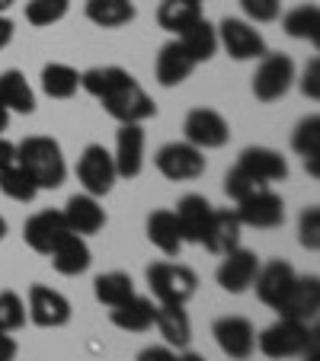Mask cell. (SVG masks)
<instances>
[{
  "mask_svg": "<svg viewBox=\"0 0 320 361\" xmlns=\"http://www.w3.org/2000/svg\"><path fill=\"white\" fill-rule=\"evenodd\" d=\"M83 10H87V20L102 29H119L135 20V4L131 0H87Z\"/></svg>",
  "mask_w": 320,
  "mask_h": 361,
  "instance_id": "cell-28",
  "label": "cell"
},
{
  "mask_svg": "<svg viewBox=\"0 0 320 361\" xmlns=\"http://www.w3.org/2000/svg\"><path fill=\"white\" fill-rule=\"evenodd\" d=\"M26 323V304L16 291H0V333H13Z\"/></svg>",
  "mask_w": 320,
  "mask_h": 361,
  "instance_id": "cell-38",
  "label": "cell"
},
{
  "mask_svg": "<svg viewBox=\"0 0 320 361\" xmlns=\"http://www.w3.org/2000/svg\"><path fill=\"white\" fill-rule=\"evenodd\" d=\"M298 240H301V246H304V250H317V246H320V212H317V204H311V208H304V212H301Z\"/></svg>",
  "mask_w": 320,
  "mask_h": 361,
  "instance_id": "cell-40",
  "label": "cell"
},
{
  "mask_svg": "<svg viewBox=\"0 0 320 361\" xmlns=\"http://www.w3.org/2000/svg\"><path fill=\"white\" fill-rule=\"evenodd\" d=\"M93 294L100 304L119 307L135 294V281H131V275H125V272H106L93 281Z\"/></svg>",
  "mask_w": 320,
  "mask_h": 361,
  "instance_id": "cell-34",
  "label": "cell"
},
{
  "mask_svg": "<svg viewBox=\"0 0 320 361\" xmlns=\"http://www.w3.org/2000/svg\"><path fill=\"white\" fill-rule=\"evenodd\" d=\"M295 281V269L292 262L285 259H273V262H266V266H259L256 279H253V288H256V298L263 300L266 307H279V300L285 298V291L292 288Z\"/></svg>",
  "mask_w": 320,
  "mask_h": 361,
  "instance_id": "cell-18",
  "label": "cell"
},
{
  "mask_svg": "<svg viewBox=\"0 0 320 361\" xmlns=\"http://www.w3.org/2000/svg\"><path fill=\"white\" fill-rule=\"evenodd\" d=\"M10 164H16V144H10L7 137L0 135V170Z\"/></svg>",
  "mask_w": 320,
  "mask_h": 361,
  "instance_id": "cell-45",
  "label": "cell"
},
{
  "mask_svg": "<svg viewBox=\"0 0 320 361\" xmlns=\"http://www.w3.org/2000/svg\"><path fill=\"white\" fill-rule=\"evenodd\" d=\"M29 320L42 329H58L71 320V300L48 285L29 288Z\"/></svg>",
  "mask_w": 320,
  "mask_h": 361,
  "instance_id": "cell-12",
  "label": "cell"
},
{
  "mask_svg": "<svg viewBox=\"0 0 320 361\" xmlns=\"http://www.w3.org/2000/svg\"><path fill=\"white\" fill-rule=\"evenodd\" d=\"M13 4H16V0H0V13H7V10L13 7Z\"/></svg>",
  "mask_w": 320,
  "mask_h": 361,
  "instance_id": "cell-50",
  "label": "cell"
},
{
  "mask_svg": "<svg viewBox=\"0 0 320 361\" xmlns=\"http://www.w3.org/2000/svg\"><path fill=\"white\" fill-rule=\"evenodd\" d=\"M186 4H196V7H198V4H202V0H186Z\"/></svg>",
  "mask_w": 320,
  "mask_h": 361,
  "instance_id": "cell-52",
  "label": "cell"
},
{
  "mask_svg": "<svg viewBox=\"0 0 320 361\" xmlns=\"http://www.w3.org/2000/svg\"><path fill=\"white\" fill-rule=\"evenodd\" d=\"M138 361H177V352L170 345H148L138 355Z\"/></svg>",
  "mask_w": 320,
  "mask_h": 361,
  "instance_id": "cell-43",
  "label": "cell"
},
{
  "mask_svg": "<svg viewBox=\"0 0 320 361\" xmlns=\"http://www.w3.org/2000/svg\"><path fill=\"white\" fill-rule=\"evenodd\" d=\"M311 329L307 323H298V320H288V317H279L273 326H266L263 333L256 336V348L273 361H282V358H295L301 355V348L307 345L311 339Z\"/></svg>",
  "mask_w": 320,
  "mask_h": 361,
  "instance_id": "cell-4",
  "label": "cell"
},
{
  "mask_svg": "<svg viewBox=\"0 0 320 361\" xmlns=\"http://www.w3.org/2000/svg\"><path fill=\"white\" fill-rule=\"evenodd\" d=\"M259 272V259L256 252L250 250H231L225 252V262L218 266V272H215V279H218V285L225 288V291L231 294H244L247 288H253V279H256Z\"/></svg>",
  "mask_w": 320,
  "mask_h": 361,
  "instance_id": "cell-15",
  "label": "cell"
},
{
  "mask_svg": "<svg viewBox=\"0 0 320 361\" xmlns=\"http://www.w3.org/2000/svg\"><path fill=\"white\" fill-rule=\"evenodd\" d=\"M237 166L247 173V176H253L256 183H263V185L282 183V179L288 176L285 157H282L279 150H273V147H247L244 154H240Z\"/></svg>",
  "mask_w": 320,
  "mask_h": 361,
  "instance_id": "cell-16",
  "label": "cell"
},
{
  "mask_svg": "<svg viewBox=\"0 0 320 361\" xmlns=\"http://www.w3.org/2000/svg\"><path fill=\"white\" fill-rule=\"evenodd\" d=\"M177 361H205V358L196 352H183V355H177Z\"/></svg>",
  "mask_w": 320,
  "mask_h": 361,
  "instance_id": "cell-49",
  "label": "cell"
},
{
  "mask_svg": "<svg viewBox=\"0 0 320 361\" xmlns=\"http://www.w3.org/2000/svg\"><path fill=\"white\" fill-rule=\"evenodd\" d=\"M71 10V0H29L26 4V20L32 26H52V23L64 20Z\"/></svg>",
  "mask_w": 320,
  "mask_h": 361,
  "instance_id": "cell-37",
  "label": "cell"
},
{
  "mask_svg": "<svg viewBox=\"0 0 320 361\" xmlns=\"http://www.w3.org/2000/svg\"><path fill=\"white\" fill-rule=\"evenodd\" d=\"M10 39H13V23H10L7 16L0 13V48H7Z\"/></svg>",
  "mask_w": 320,
  "mask_h": 361,
  "instance_id": "cell-47",
  "label": "cell"
},
{
  "mask_svg": "<svg viewBox=\"0 0 320 361\" xmlns=\"http://www.w3.org/2000/svg\"><path fill=\"white\" fill-rule=\"evenodd\" d=\"M148 240L167 256H177L183 237H179V224L173 212H150L148 214Z\"/></svg>",
  "mask_w": 320,
  "mask_h": 361,
  "instance_id": "cell-29",
  "label": "cell"
},
{
  "mask_svg": "<svg viewBox=\"0 0 320 361\" xmlns=\"http://www.w3.org/2000/svg\"><path fill=\"white\" fill-rule=\"evenodd\" d=\"M183 131H186V141L198 150H215L231 141V125L225 122V116L215 109H205V106H198V109H192L186 116Z\"/></svg>",
  "mask_w": 320,
  "mask_h": 361,
  "instance_id": "cell-8",
  "label": "cell"
},
{
  "mask_svg": "<svg viewBox=\"0 0 320 361\" xmlns=\"http://www.w3.org/2000/svg\"><path fill=\"white\" fill-rule=\"evenodd\" d=\"M240 7L253 23H273L282 13V0H240Z\"/></svg>",
  "mask_w": 320,
  "mask_h": 361,
  "instance_id": "cell-41",
  "label": "cell"
},
{
  "mask_svg": "<svg viewBox=\"0 0 320 361\" xmlns=\"http://www.w3.org/2000/svg\"><path fill=\"white\" fill-rule=\"evenodd\" d=\"M196 68L198 64L192 61V55L179 45V39L167 42L154 61V74H157V83H160V87H179L183 80H189V74Z\"/></svg>",
  "mask_w": 320,
  "mask_h": 361,
  "instance_id": "cell-19",
  "label": "cell"
},
{
  "mask_svg": "<svg viewBox=\"0 0 320 361\" xmlns=\"http://www.w3.org/2000/svg\"><path fill=\"white\" fill-rule=\"evenodd\" d=\"M148 285L157 304H186L196 294L198 279L192 269L177 266V262H154L148 266Z\"/></svg>",
  "mask_w": 320,
  "mask_h": 361,
  "instance_id": "cell-3",
  "label": "cell"
},
{
  "mask_svg": "<svg viewBox=\"0 0 320 361\" xmlns=\"http://www.w3.org/2000/svg\"><path fill=\"white\" fill-rule=\"evenodd\" d=\"M0 102L7 112H26V116L35 112V93L23 71L10 68L0 74Z\"/></svg>",
  "mask_w": 320,
  "mask_h": 361,
  "instance_id": "cell-26",
  "label": "cell"
},
{
  "mask_svg": "<svg viewBox=\"0 0 320 361\" xmlns=\"http://www.w3.org/2000/svg\"><path fill=\"white\" fill-rule=\"evenodd\" d=\"M129 71H122V68H90V71H83L81 74V90H87L93 99H102L106 93H112V90L119 87L122 80H129Z\"/></svg>",
  "mask_w": 320,
  "mask_h": 361,
  "instance_id": "cell-36",
  "label": "cell"
},
{
  "mask_svg": "<svg viewBox=\"0 0 320 361\" xmlns=\"http://www.w3.org/2000/svg\"><path fill=\"white\" fill-rule=\"evenodd\" d=\"M16 352H20V345H16V339L10 333H0V361H13Z\"/></svg>",
  "mask_w": 320,
  "mask_h": 361,
  "instance_id": "cell-44",
  "label": "cell"
},
{
  "mask_svg": "<svg viewBox=\"0 0 320 361\" xmlns=\"http://www.w3.org/2000/svg\"><path fill=\"white\" fill-rule=\"evenodd\" d=\"M77 179H81L83 192L93 198L109 195L112 185H116L119 173H116V160L102 144H90L83 147L81 160H77Z\"/></svg>",
  "mask_w": 320,
  "mask_h": 361,
  "instance_id": "cell-5",
  "label": "cell"
},
{
  "mask_svg": "<svg viewBox=\"0 0 320 361\" xmlns=\"http://www.w3.org/2000/svg\"><path fill=\"white\" fill-rule=\"evenodd\" d=\"M100 102H102V109L109 112L119 125H141V122H148V118L157 116L154 99H150L141 87H138L135 77L122 80L116 90H112V93L102 96Z\"/></svg>",
  "mask_w": 320,
  "mask_h": 361,
  "instance_id": "cell-2",
  "label": "cell"
},
{
  "mask_svg": "<svg viewBox=\"0 0 320 361\" xmlns=\"http://www.w3.org/2000/svg\"><path fill=\"white\" fill-rule=\"evenodd\" d=\"M0 192L7 198H13V202H35V195L42 189L32 183V176L20 164H10L0 170Z\"/></svg>",
  "mask_w": 320,
  "mask_h": 361,
  "instance_id": "cell-35",
  "label": "cell"
},
{
  "mask_svg": "<svg viewBox=\"0 0 320 361\" xmlns=\"http://www.w3.org/2000/svg\"><path fill=\"white\" fill-rule=\"evenodd\" d=\"M237 218L244 227H256V231H269V227H279L285 221V202L275 195L273 189H259L250 198L237 202Z\"/></svg>",
  "mask_w": 320,
  "mask_h": 361,
  "instance_id": "cell-11",
  "label": "cell"
},
{
  "mask_svg": "<svg viewBox=\"0 0 320 361\" xmlns=\"http://www.w3.org/2000/svg\"><path fill=\"white\" fill-rule=\"evenodd\" d=\"M42 90L52 99H71L81 90V74L71 64H45L42 68Z\"/></svg>",
  "mask_w": 320,
  "mask_h": 361,
  "instance_id": "cell-31",
  "label": "cell"
},
{
  "mask_svg": "<svg viewBox=\"0 0 320 361\" xmlns=\"http://www.w3.org/2000/svg\"><path fill=\"white\" fill-rule=\"evenodd\" d=\"M211 202L205 195H183L177 204V224H179V237L183 243H202L205 231H208V221H211Z\"/></svg>",
  "mask_w": 320,
  "mask_h": 361,
  "instance_id": "cell-17",
  "label": "cell"
},
{
  "mask_svg": "<svg viewBox=\"0 0 320 361\" xmlns=\"http://www.w3.org/2000/svg\"><path fill=\"white\" fill-rule=\"evenodd\" d=\"M240 231H244V224H240L237 212H231V208H215L202 246H208L211 252L225 256V252H231L240 246Z\"/></svg>",
  "mask_w": 320,
  "mask_h": 361,
  "instance_id": "cell-22",
  "label": "cell"
},
{
  "mask_svg": "<svg viewBox=\"0 0 320 361\" xmlns=\"http://www.w3.org/2000/svg\"><path fill=\"white\" fill-rule=\"evenodd\" d=\"M292 147L304 157V166L311 176H317V160H320V116H307L298 122L292 135Z\"/></svg>",
  "mask_w": 320,
  "mask_h": 361,
  "instance_id": "cell-30",
  "label": "cell"
},
{
  "mask_svg": "<svg viewBox=\"0 0 320 361\" xmlns=\"http://www.w3.org/2000/svg\"><path fill=\"white\" fill-rule=\"evenodd\" d=\"M211 336L218 342V348L234 361H247L256 348V329L247 317H221L215 326H211Z\"/></svg>",
  "mask_w": 320,
  "mask_h": 361,
  "instance_id": "cell-13",
  "label": "cell"
},
{
  "mask_svg": "<svg viewBox=\"0 0 320 361\" xmlns=\"http://www.w3.org/2000/svg\"><path fill=\"white\" fill-rule=\"evenodd\" d=\"M68 233H71V227L61 212H39L23 224V240L29 243V250L42 252V256H48Z\"/></svg>",
  "mask_w": 320,
  "mask_h": 361,
  "instance_id": "cell-14",
  "label": "cell"
},
{
  "mask_svg": "<svg viewBox=\"0 0 320 361\" xmlns=\"http://www.w3.org/2000/svg\"><path fill=\"white\" fill-rule=\"evenodd\" d=\"M154 164L170 183H186V179H198L205 173V154L192 147L189 141H170L157 150Z\"/></svg>",
  "mask_w": 320,
  "mask_h": 361,
  "instance_id": "cell-7",
  "label": "cell"
},
{
  "mask_svg": "<svg viewBox=\"0 0 320 361\" xmlns=\"http://www.w3.org/2000/svg\"><path fill=\"white\" fill-rule=\"evenodd\" d=\"M279 317L298 323H311L320 310V279L317 275H295L292 288L285 291V298L279 300Z\"/></svg>",
  "mask_w": 320,
  "mask_h": 361,
  "instance_id": "cell-10",
  "label": "cell"
},
{
  "mask_svg": "<svg viewBox=\"0 0 320 361\" xmlns=\"http://www.w3.org/2000/svg\"><path fill=\"white\" fill-rule=\"evenodd\" d=\"M52 256V266H55L58 275H68V279H74V275H83L90 269V262H93V252H90L87 240L77 237V233H68V237L61 240V243L55 246V250L48 252Z\"/></svg>",
  "mask_w": 320,
  "mask_h": 361,
  "instance_id": "cell-23",
  "label": "cell"
},
{
  "mask_svg": "<svg viewBox=\"0 0 320 361\" xmlns=\"http://www.w3.org/2000/svg\"><path fill=\"white\" fill-rule=\"evenodd\" d=\"M198 16H202V10H198L196 4H186V0H164V4L157 7V23L173 35H183Z\"/></svg>",
  "mask_w": 320,
  "mask_h": 361,
  "instance_id": "cell-33",
  "label": "cell"
},
{
  "mask_svg": "<svg viewBox=\"0 0 320 361\" xmlns=\"http://www.w3.org/2000/svg\"><path fill=\"white\" fill-rule=\"evenodd\" d=\"M116 173L122 179H135L144 166V128L141 125H122L116 137Z\"/></svg>",
  "mask_w": 320,
  "mask_h": 361,
  "instance_id": "cell-20",
  "label": "cell"
},
{
  "mask_svg": "<svg viewBox=\"0 0 320 361\" xmlns=\"http://www.w3.org/2000/svg\"><path fill=\"white\" fill-rule=\"evenodd\" d=\"M16 164L32 176V183L39 189H58L64 183V176H68L61 144L42 135H32L16 144Z\"/></svg>",
  "mask_w": 320,
  "mask_h": 361,
  "instance_id": "cell-1",
  "label": "cell"
},
{
  "mask_svg": "<svg viewBox=\"0 0 320 361\" xmlns=\"http://www.w3.org/2000/svg\"><path fill=\"white\" fill-rule=\"evenodd\" d=\"M4 237H7V221L0 218V240H4Z\"/></svg>",
  "mask_w": 320,
  "mask_h": 361,
  "instance_id": "cell-51",
  "label": "cell"
},
{
  "mask_svg": "<svg viewBox=\"0 0 320 361\" xmlns=\"http://www.w3.org/2000/svg\"><path fill=\"white\" fill-rule=\"evenodd\" d=\"M64 221H68L71 233L77 237H90V233H100L102 224H106V212H102V204L96 202L93 195H71L68 204H64Z\"/></svg>",
  "mask_w": 320,
  "mask_h": 361,
  "instance_id": "cell-21",
  "label": "cell"
},
{
  "mask_svg": "<svg viewBox=\"0 0 320 361\" xmlns=\"http://www.w3.org/2000/svg\"><path fill=\"white\" fill-rule=\"evenodd\" d=\"M154 326L160 329L170 348H186L192 339V320L186 314V304H157Z\"/></svg>",
  "mask_w": 320,
  "mask_h": 361,
  "instance_id": "cell-24",
  "label": "cell"
},
{
  "mask_svg": "<svg viewBox=\"0 0 320 361\" xmlns=\"http://www.w3.org/2000/svg\"><path fill=\"white\" fill-rule=\"evenodd\" d=\"M292 80H295V64L288 55H269L266 51L259 58V68L253 74V96L259 102H275L292 90Z\"/></svg>",
  "mask_w": 320,
  "mask_h": 361,
  "instance_id": "cell-6",
  "label": "cell"
},
{
  "mask_svg": "<svg viewBox=\"0 0 320 361\" xmlns=\"http://www.w3.org/2000/svg\"><path fill=\"white\" fill-rule=\"evenodd\" d=\"M317 329H311V339H307V345L301 348V358L304 361H317V352H320V339H317Z\"/></svg>",
  "mask_w": 320,
  "mask_h": 361,
  "instance_id": "cell-46",
  "label": "cell"
},
{
  "mask_svg": "<svg viewBox=\"0 0 320 361\" xmlns=\"http://www.w3.org/2000/svg\"><path fill=\"white\" fill-rule=\"evenodd\" d=\"M179 45L192 55V61L202 64V61H208V58H215V51H218V29L211 26L205 16H198V20L179 35Z\"/></svg>",
  "mask_w": 320,
  "mask_h": 361,
  "instance_id": "cell-27",
  "label": "cell"
},
{
  "mask_svg": "<svg viewBox=\"0 0 320 361\" xmlns=\"http://www.w3.org/2000/svg\"><path fill=\"white\" fill-rule=\"evenodd\" d=\"M7 125H10V112L4 109V102H0V135L7 131Z\"/></svg>",
  "mask_w": 320,
  "mask_h": 361,
  "instance_id": "cell-48",
  "label": "cell"
},
{
  "mask_svg": "<svg viewBox=\"0 0 320 361\" xmlns=\"http://www.w3.org/2000/svg\"><path fill=\"white\" fill-rule=\"evenodd\" d=\"M301 93L311 96V99H317L320 96V61L317 58H311V64L304 68V77H301Z\"/></svg>",
  "mask_w": 320,
  "mask_h": 361,
  "instance_id": "cell-42",
  "label": "cell"
},
{
  "mask_svg": "<svg viewBox=\"0 0 320 361\" xmlns=\"http://www.w3.org/2000/svg\"><path fill=\"white\" fill-rule=\"evenodd\" d=\"M259 189H269V185L256 183L253 176H247L240 166H234V170L225 176V192L234 198V202H244V198H250L253 192H259Z\"/></svg>",
  "mask_w": 320,
  "mask_h": 361,
  "instance_id": "cell-39",
  "label": "cell"
},
{
  "mask_svg": "<svg viewBox=\"0 0 320 361\" xmlns=\"http://www.w3.org/2000/svg\"><path fill=\"white\" fill-rule=\"evenodd\" d=\"M154 314H157V304L150 298H138V294H131L125 304L112 307V326L125 329V333H144V329L154 326Z\"/></svg>",
  "mask_w": 320,
  "mask_h": 361,
  "instance_id": "cell-25",
  "label": "cell"
},
{
  "mask_svg": "<svg viewBox=\"0 0 320 361\" xmlns=\"http://www.w3.org/2000/svg\"><path fill=\"white\" fill-rule=\"evenodd\" d=\"M218 45L225 48L234 61H256L266 55V39L247 20L227 16L218 26Z\"/></svg>",
  "mask_w": 320,
  "mask_h": 361,
  "instance_id": "cell-9",
  "label": "cell"
},
{
  "mask_svg": "<svg viewBox=\"0 0 320 361\" xmlns=\"http://www.w3.org/2000/svg\"><path fill=\"white\" fill-rule=\"evenodd\" d=\"M282 29H285L292 39L317 42L320 39V7L317 4H301V7L288 10L285 20H282Z\"/></svg>",
  "mask_w": 320,
  "mask_h": 361,
  "instance_id": "cell-32",
  "label": "cell"
}]
</instances>
